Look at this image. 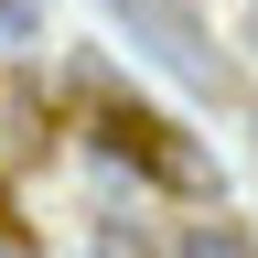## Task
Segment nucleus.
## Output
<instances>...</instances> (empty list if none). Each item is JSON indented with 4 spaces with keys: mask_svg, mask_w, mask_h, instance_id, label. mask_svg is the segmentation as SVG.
Listing matches in <instances>:
<instances>
[{
    "mask_svg": "<svg viewBox=\"0 0 258 258\" xmlns=\"http://www.w3.org/2000/svg\"><path fill=\"white\" fill-rule=\"evenodd\" d=\"M108 11L140 32V54H161L172 76H215V43H205V22H194L183 0H108Z\"/></svg>",
    "mask_w": 258,
    "mask_h": 258,
    "instance_id": "nucleus-1",
    "label": "nucleus"
},
{
    "mask_svg": "<svg viewBox=\"0 0 258 258\" xmlns=\"http://www.w3.org/2000/svg\"><path fill=\"white\" fill-rule=\"evenodd\" d=\"M205 22H215V43H247L258 54V0H205Z\"/></svg>",
    "mask_w": 258,
    "mask_h": 258,
    "instance_id": "nucleus-2",
    "label": "nucleus"
},
{
    "mask_svg": "<svg viewBox=\"0 0 258 258\" xmlns=\"http://www.w3.org/2000/svg\"><path fill=\"white\" fill-rule=\"evenodd\" d=\"M183 258H247L237 226H183Z\"/></svg>",
    "mask_w": 258,
    "mask_h": 258,
    "instance_id": "nucleus-3",
    "label": "nucleus"
},
{
    "mask_svg": "<svg viewBox=\"0 0 258 258\" xmlns=\"http://www.w3.org/2000/svg\"><path fill=\"white\" fill-rule=\"evenodd\" d=\"M0 258H43V247H32V237H22V226H0Z\"/></svg>",
    "mask_w": 258,
    "mask_h": 258,
    "instance_id": "nucleus-4",
    "label": "nucleus"
}]
</instances>
